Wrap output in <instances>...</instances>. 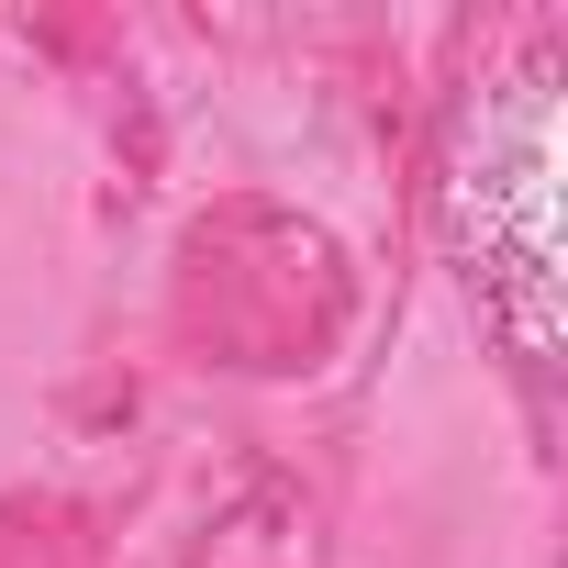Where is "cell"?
I'll return each instance as SVG.
<instances>
[]
</instances>
